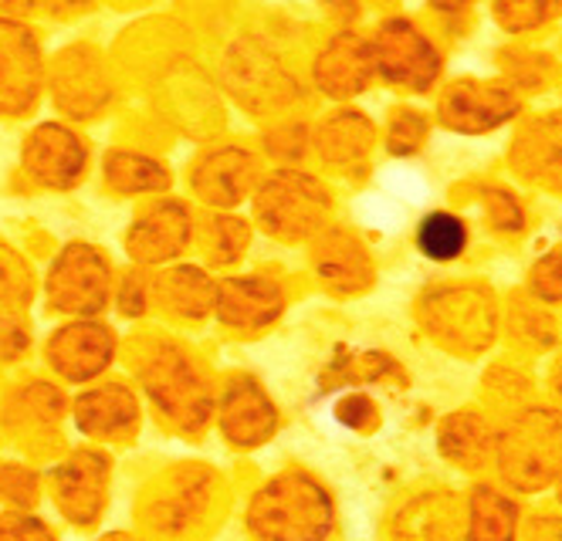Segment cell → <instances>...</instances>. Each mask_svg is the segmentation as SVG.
Segmentation results:
<instances>
[{"label":"cell","instance_id":"ffe728a7","mask_svg":"<svg viewBox=\"0 0 562 541\" xmlns=\"http://www.w3.org/2000/svg\"><path fill=\"white\" fill-rule=\"evenodd\" d=\"M468 515H471L468 541H515L518 508L505 494L492 487H477L468 501Z\"/></svg>","mask_w":562,"mask_h":541},{"label":"cell","instance_id":"3957f363","mask_svg":"<svg viewBox=\"0 0 562 541\" xmlns=\"http://www.w3.org/2000/svg\"><path fill=\"white\" fill-rule=\"evenodd\" d=\"M424 325L445 349L474 356L495 339V298L485 288H440L424 298Z\"/></svg>","mask_w":562,"mask_h":541},{"label":"cell","instance_id":"d4e9b609","mask_svg":"<svg viewBox=\"0 0 562 541\" xmlns=\"http://www.w3.org/2000/svg\"><path fill=\"white\" fill-rule=\"evenodd\" d=\"M562 0H495V18L505 31H532L555 18Z\"/></svg>","mask_w":562,"mask_h":541},{"label":"cell","instance_id":"7c38bea8","mask_svg":"<svg viewBox=\"0 0 562 541\" xmlns=\"http://www.w3.org/2000/svg\"><path fill=\"white\" fill-rule=\"evenodd\" d=\"M112 339L99 325H71L52 339V362L71 380H86L109 362Z\"/></svg>","mask_w":562,"mask_h":541},{"label":"cell","instance_id":"5bb4252c","mask_svg":"<svg viewBox=\"0 0 562 541\" xmlns=\"http://www.w3.org/2000/svg\"><path fill=\"white\" fill-rule=\"evenodd\" d=\"M190 227H187V214L180 206H156L149 211L130 234V251L139 261H164L170 255H177L187 244Z\"/></svg>","mask_w":562,"mask_h":541},{"label":"cell","instance_id":"e0dca14e","mask_svg":"<svg viewBox=\"0 0 562 541\" xmlns=\"http://www.w3.org/2000/svg\"><path fill=\"white\" fill-rule=\"evenodd\" d=\"M193 183H196L200 196L211 203H234L245 196V190L251 183V156L237 153V149L217 153V156L204 159Z\"/></svg>","mask_w":562,"mask_h":541},{"label":"cell","instance_id":"277c9868","mask_svg":"<svg viewBox=\"0 0 562 541\" xmlns=\"http://www.w3.org/2000/svg\"><path fill=\"white\" fill-rule=\"evenodd\" d=\"M329 211V196L323 193L315 180L295 177V173H281L261 190L258 200V214L271 234L281 237H299L318 227V221Z\"/></svg>","mask_w":562,"mask_h":541},{"label":"cell","instance_id":"ac0fdd59","mask_svg":"<svg viewBox=\"0 0 562 541\" xmlns=\"http://www.w3.org/2000/svg\"><path fill=\"white\" fill-rule=\"evenodd\" d=\"M102 481H105V471L99 457H78V461L65 464V471L55 477L61 508L78 521H89L102 505Z\"/></svg>","mask_w":562,"mask_h":541},{"label":"cell","instance_id":"d6986e66","mask_svg":"<svg viewBox=\"0 0 562 541\" xmlns=\"http://www.w3.org/2000/svg\"><path fill=\"white\" fill-rule=\"evenodd\" d=\"M440 450L461 467H485L492 457V430L477 413L461 409L440 427Z\"/></svg>","mask_w":562,"mask_h":541},{"label":"cell","instance_id":"d590c367","mask_svg":"<svg viewBox=\"0 0 562 541\" xmlns=\"http://www.w3.org/2000/svg\"><path fill=\"white\" fill-rule=\"evenodd\" d=\"M115 541H126V538H115Z\"/></svg>","mask_w":562,"mask_h":541},{"label":"cell","instance_id":"f546056e","mask_svg":"<svg viewBox=\"0 0 562 541\" xmlns=\"http://www.w3.org/2000/svg\"><path fill=\"white\" fill-rule=\"evenodd\" d=\"M485 206L488 217L498 230H521L526 227V217H521V206L512 193L505 190H485Z\"/></svg>","mask_w":562,"mask_h":541},{"label":"cell","instance_id":"4316f807","mask_svg":"<svg viewBox=\"0 0 562 541\" xmlns=\"http://www.w3.org/2000/svg\"><path fill=\"white\" fill-rule=\"evenodd\" d=\"M119 183V190H126V193H136V190H156V187H167L170 177L159 170V166L146 162V159H136V156H109V180L115 177H126Z\"/></svg>","mask_w":562,"mask_h":541},{"label":"cell","instance_id":"4dcf8cb0","mask_svg":"<svg viewBox=\"0 0 562 541\" xmlns=\"http://www.w3.org/2000/svg\"><path fill=\"white\" fill-rule=\"evenodd\" d=\"M0 541H52L34 518H0Z\"/></svg>","mask_w":562,"mask_h":541},{"label":"cell","instance_id":"ba28073f","mask_svg":"<svg viewBox=\"0 0 562 541\" xmlns=\"http://www.w3.org/2000/svg\"><path fill=\"white\" fill-rule=\"evenodd\" d=\"M149 393L170 416H183L187 424H200L207 416V386L196 380V369L180 352H164L156 369L146 372Z\"/></svg>","mask_w":562,"mask_h":541},{"label":"cell","instance_id":"8992f818","mask_svg":"<svg viewBox=\"0 0 562 541\" xmlns=\"http://www.w3.org/2000/svg\"><path fill=\"white\" fill-rule=\"evenodd\" d=\"M380 71L393 81L414 92H427L437 71H440V55L430 48V41L407 21H390L380 31Z\"/></svg>","mask_w":562,"mask_h":541},{"label":"cell","instance_id":"4fadbf2b","mask_svg":"<svg viewBox=\"0 0 562 541\" xmlns=\"http://www.w3.org/2000/svg\"><path fill=\"white\" fill-rule=\"evenodd\" d=\"M214 305L231 325H265L281 312V291L258 278H240L221 284Z\"/></svg>","mask_w":562,"mask_h":541},{"label":"cell","instance_id":"44dd1931","mask_svg":"<svg viewBox=\"0 0 562 541\" xmlns=\"http://www.w3.org/2000/svg\"><path fill=\"white\" fill-rule=\"evenodd\" d=\"M78 424L89 433H123L136 424V403L126 390H99L78 403Z\"/></svg>","mask_w":562,"mask_h":541},{"label":"cell","instance_id":"5b68a950","mask_svg":"<svg viewBox=\"0 0 562 541\" xmlns=\"http://www.w3.org/2000/svg\"><path fill=\"white\" fill-rule=\"evenodd\" d=\"M515 112H518L515 92H508L505 86H492V81H477V78L454 81L445 92V99H440V122L464 136L492 133L505 126Z\"/></svg>","mask_w":562,"mask_h":541},{"label":"cell","instance_id":"cb8c5ba5","mask_svg":"<svg viewBox=\"0 0 562 541\" xmlns=\"http://www.w3.org/2000/svg\"><path fill=\"white\" fill-rule=\"evenodd\" d=\"M373 143V126L363 115H342L323 133V153L333 159H352L363 156Z\"/></svg>","mask_w":562,"mask_h":541},{"label":"cell","instance_id":"603a6c76","mask_svg":"<svg viewBox=\"0 0 562 541\" xmlns=\"http://www.w3.org/2000/svg\"><path fill=\"white\" fill-rule=\"evenodd\" d=\"M417 244L430 261H454L464 251L468 230L454 214H430L417 230Z\"/></svg>","mask_w":562,"mask_h":541},{"label":"cell","instance_id":"9c48e42d","mask_svg":"<svg viewBox=\"0 0 562 541\" xmlns=\"http://www.w3.org/2000/svg\"><path fill=\"white\" fill-rule=\"evenodd\" d=\"M515 170L562 196V112L539 119L518 136L512 149Z\"/></svg>","mask_w":562,"mask_h":541},{"label":"cell","instance_id":"484cf974","mask_svg":"<svg viewBox=\"0 0 562 541\" xmlns=\"http://www.w3.org/2000/svg\"><path fill=\"white\" fill-rule=\"evenodd\" d=\"M214 298H217V291L204 281L200 271L187 268L170 278V302L187 315H204L207 305H214Z\"/></svg>","mask_w":562,"mask_h":541},{"label":"cell","instance_id":"8fae6325","mask_svg":"<svg viewBox=\"0 0 562 541\" xmlns=\"http://www.w3.org/2000/svg\"><path fill=\"white\" fill-rule=\"evenodd\" d=\"M373 75V48L363 37L342 34L333 41V48L318 61V86L333 95L363 92Z\"/></svg>","mask_w":562,"mask_h":541},{"label":"cell","instance_id":"1f68e13d","mask_svg":"<svg viewBox=\"0 0 562 541\" xmlns=\"http://www.w3.org/2000/svg\"><path fill=\"white\" fill-rule=\"evenodd\" d=\"M521 336H532L539 346L555 342V322L542 312H521Z\"/></svg>","mask_w":562,"mask_h":541},{"label":"cell","instance_id":"7402d4cb","mask_svg":"<svg viewBox=\"0 0 562 541\" xmlns=\"http://www.w3.org/2000/svg\"><path fill=\"white\" fill-rule=\"evenodd\" d=\"M400 528L407 531V541H458L461 508L454 497H427L404 515Z\"/></svg>","mask_w":562,"mask_h":541},{"label":"cell","instance_id":"6da1fadb","mask_svg":"<svg viewBox=\"0 0 562 541\" xmlns=\"http://www.w3.org/2000/svg\"><path fill=\"white\" fill-rule=\"evenodd\" d=\"M498 467L515 491H542L562 477V413L526 409L498 437Z\"/></svg>","mask_w":562,"mask_h":541},{"label":"cell","instance_id":"9a60e30c","mask_svg":"<svg viewBox=\"0 0 562 541\" xmlns=\"http://www.w3.org/2000/svg\"><path fill=\"white\" fill-rule=\"evenodd\" d=\"M318 274L336 291H363L373 278V264L367 251L349 234H333L318 247Z\"/></svg>","mask_w":562,"mask_h":541},{"label":"cell","instance_id":"30bf717a","mask_svg":"<svg viewBox=\"0 0 562 541\" xmlns=\"http://www.w3.org/2000/svg\"><path fill=\"white\" fill-rule=\"evenodd\" d=\"M24 166H27V173H34L48 187H68L78 180V173H82L86 149L78 146V139L71 133H65L58 126H45L27 139Z\"/></svg>","mask_w":562,"mask_h":541},{"label":"cell","instance_id":"7a4b0ae2","mask_svg":"<svg viewBox=\"0 0 562 541\" xmlns=\"http://www.w3.org/2000/svg\"><path fill=\"white\" fill-rule=\"evenodd\" d=\"M251 525L268 541H323L333 528V505L323 487L305 477H285L261 491Z\"/></svg>","mask_w":562,"mask_h":541},{"label":"cell","instance_id":"836d02e7","mask_svg":"<svg viewBox=\"0 0 562 541\" xmlns=\"http://www.w3.org/2000/svg\"><path fill=\"white\" fill-rule=\"evenodd\" d=\"M552 386H555V393H559V399H562V365L555 369V376H552Z\"/></svg>","mask_w":562,"mask_h":541},{"label":"cell","instance_id":"52a82bcc","mask_svg":"<svg viewBox=\"0 0 562 541\" xmlns=\"http://www.w3.org/2000/svg\"><path fill=\"white\" fill-rule=\"evenodd\" d=\"M105 295H109L105 264L92 247H71V251L55 264V274H52L55 308L95 312L105 305Z\"/></svg>","mask_w":562,"mask_h":541},{"label":"cell","instance_id":"83f0119b","mask_svg":"<svg viewBox=\"0 0 562 541\" xmlns=\"http://www.w3.org/2000/svg\"><path fill=\"white\" fill-rule=\"evenodd\" d=\"M532 295L542 302H562V247L549 251L532 268Z\"/></svg>","mask_w":562,"mask_h":541},{"label":"cell","instance_id":"f1b7e54d","mask_svg":"<svg viewBox=\"0 0 562 541\" xmlns=\"http://www.w3.org/2000/svg\"><path fill=\"white\" fill-rule=\"evenodd\" d=\"M427 136V122L417 115V112H400L390 126V153L404 156V153H414Z\"/></svg>","mask_w":562,"mask_h":541},{"label":"cell","instance_id":"e575fe53","mask_svg":"<svg viewBox=\"0 0 562 541\" xmlns=\"http://www.w3.org/2000/svg\"><path fill=\"white\" fill-rule=\"evenodd\" d=\"M559 501H562V484H559Z\"/></svg>","mask_w":562,"mask_h":541},{"label":"cell","instance_id":"d6a6232c","mask_svg":"<svg viewBox=\"0 0 562 541\" xmlns=\"http://www.w3.org/2000/svg\"><path fill=\"white\" fill-rule=\"evenodd\" d=\"M471 4V0H434V8L440 11H464Z\"/></svg>","mask_w":562,"mask_h":541},{"label":"cell","instance_id":"2e32d148","mask_svg":"<svg viewBox=\"0 0 562 541\" xmlns=\"http://www.w3.org/2000/svg\"><path fill=\"white\" fill-rule=\"evenodd\" d=\"M224 430L234 443H261L274 430V409L255 390V383H237L224 399Z\"/></svg>","mask_w":562,"mask_h":541}]
</instances>
